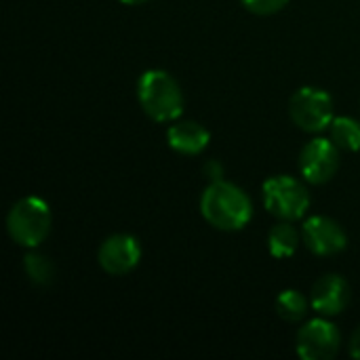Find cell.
<instances>
[{"label":"cell","mask_w":360,"mask_h":360,"mask_svg":"<svg viewBox=\"0 0 360 360\" xmlns=\"http://www.w3.org/2000/svg\"><path fill=\"white\" fill-rule=\"evenodd\" d=\"M200 213L209 226L221 232H238L249 226L253 202L240 186L219 179L205 188L200 196Z\"/></svg>","instance_id":"cell-1"},{"label":"cell","mask_w":360,"mask_h":360,"mask_svg":"<svg viewBox=\"0 0 360 360\" xmlns=\"http://www.w3.org/2000/svg\"><path fill=\"white\" fill-rule=\"evenodd\" d=\"M141 110L156 122H175L184 114V93L167 70H146L137 80Z\"/></svg>","instance_id":"cell-2"},{"label":"cell","mask_w":360,"mask_h":360,"mask_svg":"<svg viewBox=\"0 0 360 360\" xmlns=\"http://www.w3.org/2000/svg\"><path fill=\"white\" fill-rule=\"evenodd\" d=\"M51 207L38 196H25L17 200L6 215V232L11 240L25 249L40 247L51 234Z\"/></svg>","instance_id":"cell-3"},{"label":"cell","mask_w":360,"mask_h":360,"mask_svg":"<svg viewBox=\"0 0 360 360\" xmlns=\"http://www.w3.org/2000/svg\"><path fill=\"white\" fill-rule=\"evenodd\" d=\"M262 200L270 215L283 221H300L310 209V192L293 175H276L264 181Z\"/></svg>","instance_id":"cell-4"},{"label":"cell","mask_w":360,"mask_h":360,"mask_svg":"<svg viewBox=\"0 0 360 360\" xmlns=\"http://www.w3.org/2000/svg\"><path fill=\"white\" fill-rule=\"evenodd\" d=\"M289 116L304 133H323L335 118L333 97L319 86H302L289 101Z\"/></svg>","instance_id":"cell-5"},{"label":"cell","mask_w":360,"mask_h":360,"mask_svg":"<svg viewBox=\"0 0 360 360\" xmlns=\"http://www.w3.org/2000/svg\"><path fill=\"white\" fill-rule=\"evenodd\" d=\"M340 346L342 333L327 316L304 323L295 338L297 356L304 360H331L340 352Z\"/></svg>","instance_id":"cell-6"},{"label":"cell","mask_w":360,"mask_h":360,"mask_svg":"<svg viewBox=\"0 0 360 360\" xmlns=\"http://www.w3.org/2000/svg\"><path fill=\"white\" fill-rule=\"evenodd\" d=\"M340 169V148L331 137L310 139L300 154V173L304 181L312 186H323L333 179Z\"/></svg>","instance_id":"cell-7"},{"label":"cell","mask_w":360,"mask_h":360,"mask_svg":"<svg viewBox=\"0 0 360 360\" xmlns=\"http://www.w3.org/2000/svg\"><path fill=\"white\" fill-rule=\"evenodd\" d=\"M97 262L101 270L110 276H124L133 272L141 262V245L131 234H112L108 236L99 251Z\"/></svg>","instance_id":"cell-8"},{"label":"cell","mask_w":360,"mask_h":360,"mask_svg":"<svg viewBox=\"0 0 360 360\" xmlns=\"http://www.w3.org/2000/svg\"><path fill=\"white\" fill-rule=\"evenodd\" d=\"M302 236L308 251L319 257L338 255L348 247V236L344 228L327 215L308 217L302 226Z\"/></svg>","instance_id":"cell-9"},{"label":"cell","mask_w":360,"mask_h":360,"mask_svg":"<svg viewBox=\"0 0 360 360\" xmlns=\"http://www.w3.org/2000/svg\"><path fill=\"white\" fill-rule=\"evenodd\" d=\"M352 300L350 285L340 274H325L321 276L312 291H310V306L319 316H338L342 314Z\"/></svg>","instance_id":"cell-10"},{"label":"cell","mask_w":360,"mask_h":360,"mask_svg":"<svg viewBox=\"0 0 360 360\" xmlns=\"http://www.w3.org/2000/svg\"><path fill=\"white\" fill-rule=\"evenodd\" d=\"M167 141L181 156H198L207 150L211 133L196 120H175L167 131Z\"/></svg>","instance_id":"cell-11"},{"label":"cell","mask_w":360,"mask_h":360,"mask_svg":"<svg viewBox=\"0 0 360 360\" xmlns=\"http://www.w3.org/2000/svg\"><path fill=\"white\" fill-rule=\"evenodd\" d=\"M302 238L304 236L293 226V221H283L281 219L268 232V249H270L272 257H276V259H289V257H293L297 253Z\"/></svg>","instance_id":"cell-12"},{"label":"cell","mask_w":360,"mask_h":360,"mask_svg":"<svg viewBox=\"0 0 360 360\" xmlns=\"http://www.w3.org/2000/svg\"><path fill=\"white\" fill-rule=\"evenodd\" d=\"M331 141L344 152L360 150V122L352 116H335L329 127Z\"/></svg>","instance_id":"cell-13"},{"label":"cell","mask_w":360,"mask_h":360,"mask_svg":"<svg viewBox=\"0 0 360 360\" xmlns=\"http://www.w3.org/2000/svg\"><path fill=\"white\" fill-rule=\"evenodd\" d=\"M274 308H276V314L283 321H287V323H302L312 306H310V300L302 291H297V289H285L276 297Z\"/></svg>","instance_id":"cell-14"},{"label":"cell","mask_w":360,"mask_h":360,"mask_svg":"<svg viewBox=\"0 0 360 360\" xmlns=\"http://www.w3.org/2000/svg\"><path fill=\"white\" fill-rule=\"evenodd\" d=\"M23 272L27 276V281L36 287H46L53 283L55 278V266L53 262L38 253V251H30L25 257H23Z\"/></svg>","instance_id":"cell-15"},{"label":"cell","mask_w":360,"mask_h":360,"mask_svg":"<svg viewBox=\"0 0 360 360\" xmlns=\"http://www.w3.org/2000/svg\"><path fill=\"white\" fill-rule=\"evenodd\" d=\"M240 2L253 15H274L283 11L289 0H240Z\"/></svg>","instance_id":"cell-16"},{"label":"cell","mask_w":360,"mask_h":360,"mask_svg":"<svg viewBox=\"0 0 360 360\" xmlns=\"http://www.w3.org/2000/svg\"><path fill=\"white\" fill-rule=\"evenodd\" d=\"M202 173H205V177H207L209 181H219V179H224V167H221L219 160H207V162L202 165Z\"/></svg>","instance_id":"cell-17"},{"label":"cell","mask_w":360,"mask_h":360,"mask_svg":"<svg viewBox=\"0 0 360 360\" xmlns=\"http://www.w3.org/2000/svg\"><path fill=\"white\" fill-rule=\"evenodd\" d=\"M348 352H350V356H352V359L360 360V327L354 331V333H352V338H350Z\"/></svg>","instance_id":"cell-18"},{"label":"cell","mask_w":360,"mask_h":360,"mask_svg":"<svg viewBox=\"0 0 360 360\" xmlns=\"http://www.w3.org/2000/svg\"><path fill=\"white\" fill-rule=\"evenodd\" d=\"M122 4H143V2H148V0H120Z\"/></svg>","instance_id":"cell-19"}]
</instances>
